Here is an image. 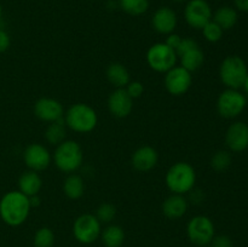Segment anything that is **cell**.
Wrapping results in <instances>:
<instances>
[{
    "label": "cell",
    "mask_w": 248,
    "mask_h": 247,
    "mask_svg": "<svg viewBox=\"0 0 248 247\" xmlns=\"http://www.w3.org/2000/svg\"><path fill=\"white\" fill-rule=\"evenodd\" d=\"M31 201L19 190L7 191L0 199V218L10 227L23 224L31 212Z\"/></svg>",
    "instance_id": "cell-1"
},
{
    "label": "cell",
    "mask_w": 248,
    "mask_h": 247,
    "mask_svg": "<svg viewBox=\"0 0 248 247\" xmlns=\"http://www.w3.org/2000/svg\"><path fill=\"white\" fill-rule=\"evenodd\" d=\"M52 159L60 171L70 174L78 171L82 165L84 153L79 143L65 139L56 147Z\"/></svg>",
    "instance_id": "cell-2"
},
{
    "label": "cell",
    "mask_w": 248,
    "mask_h": 247,
    "mask_svg": "<svg viewBox=\"0 0 248 247\" xmlns=\"http://www.w3.org/2000/svg\"><path fill=\"white\" fill-rule=\"evenodd\" d=\"M195 170L188 162H176L166 173V185L173 194L184 195L189 193L195 186Z\"/></svg>",
    "instance_id": "cell-3"
},
{
    "label": "cell",
    "mask_w": 248,
    "mask_h": 247,
    "mask_svg": "<svg viewBox=\"0 0 248 247\" xmlns=\"http://www.w3.org/2000/svg\"><path fill=\"white\" fill-rule=\"evenodd\" d=\"M64 123L75 132L87 133L94 130L98 123V116L92 107L85 103H75L68 108Z\"/></svg>",
    "instance_id": "cell-4"
},
{
    "label": "cell",
    "mask_w": 248,
    "mask_h": 247,
    "mask_svg": "<svg viewBox=\"0 0 248 247\" xmlns=\"http://www.w3.org/2000/svg\"><path fill=\"white\" fill-rule=\"evenodd\" d=\"M248 74L247 64L240 56L232 55L224 58L219 68V77L228 89L239 90L244 86Z\"/></svg>",
    "instance_id": "cell-5"
},
{
    "label": "cell",
    "mask_w": 248,
    "mask_h": 247,
    "mask_svg": "<svg viewBox=\"0 0 248 247\" xmlns=\"http://www.w3.org/2000/svg\"><path fill=\"white\" fill-rule=\"evenodd\" d=\"M177 57L178 55L176 51L165 43L154 44L147 52L148 64L153 70L159 73H166L176 67Z\"/></svg>",
    "instance_id": "cell-6"
},
{
    "label": "cell",
    "mask_w": 248,
    "mask_h": 247,
    "mask_svg": "<svg viewBox=\"0 0 248 247\" xmlns=\"http://www.w3.org/2000/svg\"><path fill=\"white\" fill-rule=\"evenodd\" d=\"M247 106V98L239 90L227 89L217 99V110L225 119L237 118Z\"/></svg>",
    "instance_id": "cell-7"
},
{
    "label": "cell",
    "mask_w": 248,
    "mask_h": 247,
    "mask_svg": "<svg viewBox=\"0 0 248 247\" xmlns=\"http://www.w3.org/2000/svg\"><path fill=\"white\" fill-rule=\"evenodd\" d=\"M189 240L198 246H207L215 237V224L206 216H195L186 227Z\"/></svg>",
    "instance_id": "cell-8"
},
{
    "label": "cell",
    "mask_w": 248,
    "mask_h": 247,
    "mask_svg": "<svg viewBox=\"0 0 248 247\" xmlns=\"http://www.w3.org/2000/svg\"><path fill=\"white\" fill-rule=\"evenodd\" d=\"M73 234L81 244H92L101 235V222L94 215H81L75 219L73 225Z\"/></svg>",
    "instance_id": "cell-9"
},
{
    "label": "cell",
    "mask_w": 248,
    "mask_h": 247,
    "mask_svg": "<svg viewBox=\"0 0 248 247\" xmlns=\"http://www.w3.org/2000/svg\"><path fill=\"white\" fill-rule=\"evenodd\" d=\"M213 12L206 0H188L184 7L186 22L194 29H202L212 21Z\"/></svg>",
    "instance_id": "cell-10"
},
{
    "label": "cell",
    "mask_w": 248,
    "mask_h": 247,
    "mask_svg": "<svg viewBox=\"0 0 248 247\" xmlns=\"http://www.w3.org/2000/svg\"><path fill=\"white\" fill-rule=\"evenodd\" d=\"M193 77L191 73L183 67H173L166 72L165 75V86L166 90L173 96H182L190 89Z\"/></svg>",
    "instance_id": "cell-11"
},
{
    "label": "cell",
    "mask_w": 248,
    "mask_h": 247,
    "mask_svg": "<svg viewBox=\"0 0 248 247\" xmlns=\"http://www.w3.org/2000/svg\"><path fill=\"white\" fill-rule=\"evenodd\" d=\"M23 160L24 164L27 165L29 170L35 172L44 171L47 169L51 164V156L50 152L47 148L44 147L43 144L39 143H31L26 148L23 153Z\"/></svg>",
    "instance_id": "cell-12"
},
{
    "label": "cell",
    "mask_w": 248,
    "mask_h": 247,
    "mask_svg": "<svg viewBox=\"0 0 248 247\" xmlns=\"http://www.w3.org/2000/svg\"><path fill=\"white\" fill-rule=\"evenodd\" d=\"M227 147L234 153H241L248 148V125L236 121L228 127L225 133Z\"/></svg>",
    "instance_id": "cell-13"
},
{
    "label": "cell",
    "mask_w": 248,
    "mask_h": 247,
    "mask_svg": "<svg viewBox=\"0 0 248 247\" xmlns=\"http://www.w3.org/2000/svg\"><path fill=\"white\" fill-rule=\"evenodd\" d=\"M34 114L36 118H39L43 121H47V123H53L60 119L63 118L64 115V109L61 102L56 101L53 98H44L38 99L34 104Z\"/></svg>",
    "instance_id": "cell-14"
},
{
    "label": "cell",
    "mask_w": 248,
    "mask_h": 247,
    "mask_svg": "<svg viewBox=\"0 0 248 247\" xmlns=\"http://www.w3.org/2000/svg\"><path fill=\"white\" fill-rule=\"evenodd\" d=\"M108 108L115 118H126L132 111L133 99L127 93L126 89H116L109 96Z\"/></svg>",
    "instance_id": "cell-15"
},
{
    "label": "cell",
    "mask_w": 248,
    "mask_h": 247,
    "mask_svg": "<svg viewBox=\"0 0 248 247\" xmlns=\"http://www.w3.org/2000/svg\"><path fill=\"white\" fill-rule=\"evenodd\" d=\"M177 15L174 10L169 6L159 7L154 12L152 18V26L157 33L160 34H171L173 33L177 27Z\"/></svg>",
    "instance_id": "cell-16"
},
{
    "label": "cell",
    "mask_w": 248,
    "mask_h": 247,
    "mask_svg": "<svg viewBox=\"0 0 248 247\" xmlns=\"http://www.w3.org/2000/svg\"><path fill=\"white\" fill-rule=\"evenodd\" d=\"M159 161V154L156 150L149 145H144L136 150L131 157L132 166L140 172H149L156 166Z\"/></svg>",
    "instance_id": "cell-17"
},
{
    "label": "cell",
    "mask_w": 248,
    "mask_h": 247,
    "mask_svg": "<svg viewBox=\"0 0 248 247\" xmlns=\"http://www.w3.org/2000/svg\"><path fill=\"white\" fill-rule=\"evenodd\" d=\"M188 211V201L181 194H172L162 203V213L169 219H179Z\"/></svg>",
    "instance_id": "cell-18"
},
{
    "label": "cell",
    "mask_w": 248,
    "mask_h": 247,
    "mask_svg": "<svg viewBox=\"0 0 248 247\" xmlns=\"http://www.w3.org/2000/svg\"><path fill=\"white\" fill-rule=\"evenodd\" d=\"M41 185H43L41 177L39 176L38 172L31 171V170L23 172L18 178V190L23 193L24 195L28 196V198L38 195Z\"/></svg>",
    "instance_id": "cell-19"
},
{
    "label": "cell",
    "mask_w": 248,
    "mask_h": 247,
    "mask_svg": "<svg viewBox=\"0 0 248 247\" xmlns=\"http://www.w3.org/2000/svg\"><path fill=\"white\" fill-rule=\"evenodd\" d=\"M107 79L116 89H125L131 81L130 73L121 63H111L107 68Z\"/></svg>",
    "instance_id": "cell-20"
},
{
    "label": "cell",
    "mask_w": 248,
    "mask_h": 247,
    "mask_svg": "<svg viewBox=\"0 0 248 247\" xmlns=\"http://www.w3.org/2000/svg\"><path fill=\"white\" fill-rule=\"evenodd\" d=\"M239 15L237 10L232 6H222L216 10L212 16V21H215L223 31L232 29L237 23Z\"/></svg>",
    "instance_id": "cell-21"
},
{
    "label": "cell",
    "mask_w": 248,
    "mask_h": 247,
    "mask_svg": "<svg viewBox=\"0 0 248 247\" xmlns=\"http://www.w3.org/2000/svg\"><path fill=\"white\" fill-rule=\"evenodd\" d=\"M63 191L65 196L72 200H78L81 198L85 193L84 179L77 173H70L63 183Z\"/></svg>",
    "instance_id": "cell-22"
},
{
    "label": "cell",
    "mask_w": 248,
    "mask_h": 247,
    "mask_svg": "<svg viewBox=\"0 0 248 247\" xmlns=\"http://www.w3.org/2000/svg\"><path fill=\"white\" fill-rule=\"evenodd\" d=\"M65 136H67V131H65V123L63 118L51 123L45 130L46 140L52 145H58L63 140H65Z\"/></svg>",
    "instance_id": "cell-23"
},
{
    "label": "cell",
    "mask_w": 248,
    "mask_h": 247,
    "mask_svg": "<svg viewBox=\"0 0 248 247\" xmlns=\"http://www.w3.org/2000/svg\"><path fill=\"white\" fill-rule=\"evenodd\" d=\"M179 57H181V67H183L184 69L190 73L201 68L203 60H205V56H203V52L200 47L193 48V50L181 55Z\"/></svg>",
    "instance_id": "cell-24"
},
{
    "label": "cell",
    "mask_w": 248,
    "mask_h": 247,
    "mask_svg": "<svg viewBox=\"0 0 248 247\" xmlns=\"http://www.w3.org/2000/svg\"><path fill=\"white\" fill-rule=\"evenodd\" d=\"M102 241L106 247H120L125 240L124 229L119 225H108L101 232Z\"/></svg>",
    "instance_id": "cell-25"
},
{
    "label": "cell",
    "mask_w": 248,
    "mask_h": 247,
    "mask_svg": "<svg viewBox=\"0 0 248 247\" xmlns=\"http://www.w3.org/2000/svg\"><path fill=\"white\" fill-rule=\"evenodd\" d=\"M119 6L131 16H140L149 9V0H119Z\"/></svg>",
    "instance_id": "cell-26"
},
{
    "label": "cell",
    "mask_w": 248,
    "mask_h": 247,
    "mask_svg": "<svg viewBox=\"0 0 248 247\" xmlns=\"http://www.w3.org/2000/svg\"><path fill=\"white\" fill-rule=\"evenodd\" d=\"M230 165H232V155L227 150H219L215 153L211 159V166L217 172L227 171Z\"/></svg>",
    "instance_id": "cell-27"
},
{
    "label": "cell",
    "mask_w": 248,
    "mask_h": 247,
    "mask_svg": "<svg viewBox=\"0 0 248 247\" xmlns=\"http://www.w3.org/2000/svg\"><path fill=\"white\" fill-rule=\"evenodd\" d=\"M55 244V234L50 228H40L34 236L35 247H52Z\"/></svg>",
    "instance_id": "cell-28"
},
{
    "label": "cell",
    "mask_w": 248,
    "mask_h": 247,
    "mask_svg": "<svg viewBox=\"0 0 248 247\" xmlns=\"http://www.w3.org/2000/svg\"><path fill=\"white\" fill-rule=\"evenodd\" d=\"M201 31H202V34L206 40L210 41V43H217V41H219L223 36V31H224L215 21L208 22Z\"/></svg>",
    "instance_id": "cell-29"
},
{
    "label": "cell",
    "mask_w": 248,
    "mask_h": 247,
    "mask_svg": "<svg viewBox=\"0 0 248 247\" xmlns=\"http://www.w3.org/2000/svg\"><path fill=\"white\" fill-rule=\"evenodd\" d=\"M116 216V207L111 203H102L98 208H97L96 217L101 223H110L111 220L115 218Z\"/></svg>",
    "instance_id": "cell-30"
},
{
    "label": "cell",
    "mask_w": 248,
    "mask_h": 247,
    "mask_svg": "<svg viewBox=\"0 0 248 247\" xmlns=\"http://www.w3.org/2000/svg\"><path fill=\"white\" fill-rule=\"evenodd\" d=\"M125 89L132 99L138 98L144 92V86H143V84L140 81H130Z\"/></svg>",
    "instance_id": "cell-31"
},
{
    "label": "cell",
    "mask_w": 248,
    "mask_h": 247,
    "mask_svg": "<svg viewBox=\"0 0 248 247\" xmlns=\"http://www.w3.org/2000/svg\"><path fill=\"white\" fill-rule=\"evenodd\" d=\"M196 47H199V45H198V43L194 40V39L182 38L181 44H179V46H178V48L176 50V52H177V55L181 56V55H183V53L188 52V51L193 50V48H196Z\"/></svg>",
    "instance_id": "cell-32"
},
{
    "label": "cell",
    "mask_w": 248,
    "mask_h": 247,
    "mask_svg": "<svg viewBox=\"0 0 248 247\" xmlns=\"http://www.w3.org/2000/svg\"><path fill=\"white\" fill-rule=\"evenodd\" d=\"M212 247H232V241L227 235H218L213 237Z\"/></svg>",
    "instance_id": "cell-33"
},
{
    "label": "cell",
    "mask_w": 248,
    "mask_h": 247,
    "mask_svg": "<svg viewBox=\"0 0 248 247\" xmlns=\"http://www.w3.org/2000/svg\"><path fill=\"white\" fill-rule=\"evenodd\" d=\"M181 40H182V38L178 35V34L171 33V34H169V36H167L165 44H166L167 46H170V47L173 48V50L176 51L177 48H178L179 44H181Z\"/></svg>",
    "instance_id": "cell-34"
},
{
    "label": "cell",
    "mask_w": 248,
    "mask_h": 247,
    "mask_svg": "<svg viewBox=\"0 0 248 247\" xmlns=\"http://www.w3.org/2000/svg\"><path fill=\"white\" fill-rule=\"evenodd\" d=\"M10 36L4 29L0 28V53L5 52L10 47Z\"/></svg>",
    "instance_id": "cell-35"
},
{
    "label": "cell",
    "mask_w": 248,
    "mask_h": 247,
    "mask_svg": "<svg viewBox=\"0 0 248 247\" xmlns=\"http://www.w3.org/2000/svg\"><path fill=\"white\" fill-rule=\"evenodd\" d=\"M234 4L240 11L248 12V0H234Z\"/></svg>",
    "instance_id": "cell-36"
},
{
    "label": "cell",
    "mask_w": 248,
    "mask_h": 247,
    "mask_svg": "<svg viewBox=\"0 0 248 247\" xmlns=\"http://www.w3.org/2000/svg\"><path fill=\"white\" fill-rule=\"evenodd\" d=\"M29 201H31V206L33 207V206H38L39 203H40V199H39L38 195H34V196H31L29 198Z\"/></svg>",
    "instance_id": "cell-37"
},
{
    "label": "cell",
    "mask_w": 248,
    "mask_h": 247,
    "mask_svg": "<svg viewBox=\"0 0 248 247\" xmlns=\"http://www.w3.org/2000/svg\"><path fill=\"white\" fill-rule=\"evenodd\" d=\"M245 89V92L248 94V74L246 77V79H245V82H244V86H242Z\"/></svg>",
    "instance_id": "cell-38"
},
{
    "label": "cell",
    "mask_w": 248,
    "mask_h": 247,
    "mask_svg": "<svg viewBox=\"0 0 248 247\" xmlns=\"http://www.w3.org/2000/svg\"><path fill=\"white\" fill-rule=\"evenodd\" d=\"M1 16H2V9H1V5H0V21H1Z\"/></svg>",
    "instance_id": "cell-39"
},
{
    "label": "cell",
    "mask_w": 248,
    "mask_h": 247,
    "mask_svg": "<svg viewBox=\"0 0 248 247\" xmlns=\"http://www.w3.org/2000/svg\"><path fill=\"white\" fill-rule=\"evenodd\" d=\"M174 2H184V1H186V0H173Z\"/></svg>",
    "instance_id": "cell-40"
},
{
    "label": "cell",
    "mask_w": 248,
    "mask_h": 247,
    "mask_svg": "<svg viewBox=\"0 0 248 247\" xmlns=\"http://www.w3.org/2000/svg\"><path fill=\"white\" fill-rule=\"evenodd\" d=\"M199 247H212V246H199Z\"/></svg>",
    "instance_id": "cell-41"
}]
</instances>
